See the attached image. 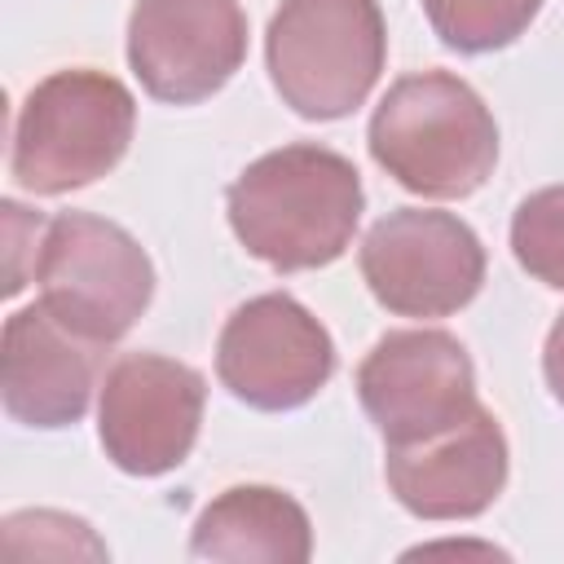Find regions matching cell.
Listing matches in <instances>:
<instances>
[{"label":"cell","instance_id":"cell-13","mask_svg":"<svg viewBox=\"0 0 564 564\" xmlns=\"http://www.w3.org/2000/svg\"><path fill=\"white\" fill-rule=\"evenodd\" d=\"M189 555L220 564H304L313 555V524L286 489L234 485L198 511Z\"/></svg>","mask_w":564,"mask_h":564},{"label":"cell","instance_id":"cell-1","mask_svg":"<svg viewBox=\"0 0 564 564\" xmlns=\"http://www.w3.org/2000/svg\"><path fill=\"white\" fill-rule=\"evenodd\" d=\"M366 207L361 172L330 145L295 141L247 163L225 189L234 238L273 273L335 264Z\"/></svg>","mask_w":564,"mask_h":564},{"label":"cell","instance_id":"cell-12","mask_svg":"<svg viewBox=\"0 0 564 564\" xmlns=\"http://www.w3.org/2000/svg\"><path fill=\"white\" fill-rule=\"evenodd\" d=\"M101 375V344L75 335L44 304L9 313L0 335V397L22 427H70L88 414Z\"/></svg>","mask_w":564,"mask_h":564},{"label":"cell","instance_id":"cell-4","mask_svg":"<svg viewBox=\"0 0 564 564\" xmlns=\"http://www.w3.org/2000/svg\"><path fill=\"white\" fill-rule=\"evenodd\" d=\"M388 62L379 0H282L264 31L269 79L300 119H344L375 93Z\"/></svg>","mask_w":564,"mask_h":564},{"label":"cell","instance_id":"cell-7","mask_svg":"<svg viewBox=\"0 0 564 564\" xmlns=\"http://www.w3.org/2000/svg\"><path fill=\"white\" fill-rule=\"evenodd\" d=\"M216 375L251 410L282 414L308 405L335 375L330 330L286 291L238 304L216 339Z\"/></svg>","mask_w":564,"mask_h":564},{"label":"cell","instance_id":"cell-10","mask_svg":"<svg viewBox=\"0 0 564 564\" xmlns=\"http://www.w3.org/2000/svg\"><path fill=\"white\" fill-rule=\"evenodd\" d=\"M247 62L238 0H137L128 13V66L154 101L198 106Z\"/></svg>","mask_w":564,"mask_h":564},{"label":"cell","instance_id":"cell-9","mask_svg":"<svg viewBox=\"0 0 564 564\" xmlns=\"http://www.w3.org/2000/svg\"><path fill=\"white\" fill-rule=\"evenodd\" d=\"M357 397L383 445L423 441L480 405L467 348L436 326L379 335L357 366Z\"/></svg>","mask_w":564,"mask_h":564},{"label":"cell","instance_id":"cell-8","mask_svg":"<svg viewBox=\"0 0 564 564\" xmlns=\"http://www.w3.org/2000/svg\"><path fill=\"white\" fill-rule=\"evenodd\" d=\"M207 379L163 352H123L97 401V436L106 458L128 476L176 471L203 427Z\"/></svg>","mask_w":564,"mask_h":564},{"label":"cell","instance_id":"cell-5","mask_svg":"<svg viewBox=\"0 0 564 564\" xmlns=\"http://www.w3.org/2000/svg\"><path fill=\"white\" fill-rule=\"evenodd\" d=\"M35 286L57 322L110 348L150 308L154 264L123 225L93 212H57L40 229Z\"/></svg>","mask_w":564,"mask_h":564},{"label":"cell","instance_id":"cell-15","mask_svg":"<svg viewBox=\"0 0 564 564\" xmlns=\"http://www.w3.org/2000/svg\"><path fill=\"white\" fill-rule=\"evenodd\" d=\"M511 251L520 269L551 286L564 291V185L533 189L516 216H511Z\"/></svg>","mask_w":564,"mask_h":564},{"label":"cell","instance_id":"cell-6","mask_svg":"<svg viewBox=\"0 0 564 564\" xmlns=\"http://www.w3.org/2000/svg\"><path fill=\"white\" fill-rule=\"evenodd\" d=\"M361 278L379 308L397 317H449L485 286V242L436 207H397L375 220L357 247Z\"/></svg>","mask_w":564,"mask_h":564},{"label":"cell","instance_id":"cell-14","mask_svg":"<svg viewBox=\"0 0 564 564\" xmlns=\"http://www.w3.org/2000/svg\"><path fill=\"white\" fill-rule=\"evenodd\" d=\"M419 4L436 40L471 57L516 44L542 9V0H419Z\"/></svg>","mask_w":564,"mask_h":564},{"label":"cell","instance_id":"cell-2","mask_svg":"<svg viewBox=\"0 0 564 564\" xmlns=\"http://www.w3.org/2000/svg\"><path fill=\"white\" fill-rule=\"evenodd\" d=\"M370 159L419 198H467L498 163V123L485 97L449 70L401 75L366 128Z\"/></svg>","mask_w":564,"mask_h":564},{"label":"cell","instance_id":"cell-11","mask_svg":"<svg viewBox=\"0 0 564 564\" xmlns=\"http://www.w3.org/2000/svg\"><path fill=\"white\" fill-rule=\"evenodd\" d=\"M507 436L485 405L423 441L383 445L388 489L419 520H476L507 489Z\"/></svg>","mask_w":564,"mask_h":564},{"label":"cell","instance_id":"cell-3","mask_svg":"<svg viewBox=\"0 0 564 564\" xmlns=\"http://www.w3.org/2000/svg\"><path fill=\"white\" fill-rule=\"evenodd\" d=\"M132 128L137 97L123 79L93 66L53 70L18 106L9 176L44 198L84 189L123 163Z\"/></svg>","mask_w":564,"mask_h":564},{"label":"cell","instance_id":"cell-16","mask_svg":"<svg viewBox=\"0 0 564 564\" xmlns=\"http://www.w3.org/2000/svg\"><path fill=\"white\" fill-rule=\"evenodd\" d=\"M542 375H546V388L551 397L564 405V313L551 322L546 330V344H542Z\"/></svg>","mask_w":564,"mask_h":564}]
</instances>
